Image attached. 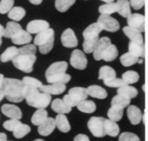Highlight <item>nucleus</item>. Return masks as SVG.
I'll return each instance as SVG.
<instances>
[{"label":"nucleus","mask_w":148,"mask_h":141,"mask_svg":"<svg viewBox=\"0 0 148 141\" xmlns=\"http://www.w3.org/2000/svg\"><path fill=\"white\" fill-rule=\"evenodd\" d=\"M6 99L14 103H19L25 100V89L22 81L15 78H5L2 88Z\"/></svg>","instance_id":"f257e3e1"},{"label":"nucleus","mask_w":148,"mask_h":141,"mask_svg":"<svg viewBox=\"0 0 148 141\" xmlns=\"http://www.w3.org/2000/svg\"><path fill=\"white\" fill-rule=\"evenodd\" d=\"M25 100L27 105L37 109H45L50 105L52 97L51 94L42 92L40 89L36 88H25Z\"/></svg>","instance_id":"f03ea898"},{"label":"nucleus","mask_w":148,"mask_h":141,"mask_svg":"<svg viewBox=\"0 0 148 141\" xmlns=\"http://www.w3.org/2000/svg\"><path fill=\"white\" fill-rule=\"evenodd\" d=\"M88 96L87 89L82 87H75L69 90V94L64 96L63 100L66 105L71 108L77 106L81 101L86 100Z\"/></svg>","instance_id":"7ed1b4c3"},{"label":"nucleus","mask_w":148,"mask_h":141,"mask_svg":"<svg viewBox=\"0 0 148 141\" xmlns=\"http://www.w3.org/2000/svg\"><path fill=\"white\" fill-rule=\"evenodd\" d=\"M36 59V55H18L12 61L17 69L25 73H31L33 70Z\"/></svg>","instance_id":"20e7f679"},{"label":"nucleus","mask_w":148,"mask_h":141,"mask_svg":"<svg viewBox=\"0 0 148 141\" xmlns=\"http://www.w3.org/2000/svg\"><path fill=\"white\" fill-rule=\"evenodd\" d=\"M105 118L92 117L87 122V127L92 135L97 138H102L106 135L105 132Z\"/></svg>","instance_id":"39448f33"},{"label":"nucleus","mask_w":148,"mask_h":141,"mask_svg":"<svg viewBox=\"0 0 148 141\" xmlns=\"http://www.w3.org/2000/svg\"><path fill=\"white\" fill-rule=\"evenodd\" d=\"M97 23L99 24L103 30H105L107 32H115L119 29V21L110 15H101L97 20Z\"/></svg>","instance_id":"423d86ee"},{"label":"nucleus","mask_w":148,"mask_h":141,"mask_svg":"<svg viewBox=\"0 0 148 141\" xmlns=\"http://www.w3.org/2000/svg\"><path fill=\"white\" fill-rule=\"evenodd\" d=\"M69 62L74 68L78 70H84L87 66V59L80 49H75L72 52Z\"/></svg>","instance_id":"0eeeda50"},{"label":"nucleus","mask_w":148,"mask_h":141,"mask_svg":"<svg viewBox=\"0 0 148 141\" xmlns=\"http://www.w3.org/2000/svg\"><path fill=\"white\" fill-rule=\"evenodd\" d=\"M128 26L140 32L145 31V16L140 14H131L127 18Z\"/></svg>","instance_id":"6e6552de"},{"label":"nucleus","mask_w":148,"mask_h":141,"mask_svg":"<svg viewBox=\"0 0 148 141\" xmlns=\"http://www.w3.org/2000/svg\"><path fill=\"white\" fill-rule=\"evenodd\" d=\"M49 28V24L43 20H34L26 26V31L31 34H38Z\"/></svg>","instance_id":"1a4fd4ad"},{"label":"nucleus","mask_w":148,"mask_h":141,"mask_svg":"<svg viewBox=\"0 0 148 141\" xmlns=\"http://www.w3.org/2000/svg\"><path fill=\"white\" fill-rule=\"evenodd\" d=\"M61 42L62 44L66 48H75L78 45V39L74 31L70 28L64 31L61 35Z\"/></svg>","instance_id":"9d476101"},{"label":"nucleus","mask_w":148,"mask_h":141,"mask_svg":"<svg viewBox=\"0 0 148 141\" xmlns=\"http://www.w3.org/2000/svg\"><path fill=\"white\" fill-rule=\"evenodd\" d=\"M1 111L4 116H6L7 118H10V119L21 120L22 118L21 110L15 105L5 104L1 107Z\"/></svg>","instance_id":"9b49d317"},{"label":"nucleus","mask_w":148,"mask_h":141,"mask_svg":"<svg viewBox=\"0 0 148 141\" xmlns=\"http://www.w3.org/2000/svg\"><path fill=\"white\" fill-rule=\"evenodd\" d=\"M68 68V64L65 61H58L53 63L46 70V77L61 73H65Z\"/></svg>","instance_id":"f8f14e48"},{"label":"nucleus","mask_w":148,"mask_h":141,"mask_svg":"<svg viewBox=\"0 0 148 141\" xmlns=\"http://www.w3.org/2000/svg\"><path fill=\"white\" fill-rule=\"evenodd\" d=\"M56 128L55 119L53 118H48L45 122L38 126V133L42 136H48L50 135Z\"/></svg>","instance_id":"ddd939ff"},{"label":"nucleus","mask_w":148,"mask_h":141,"mask_svg":"<svg viewBox=\"0 0 148 141\" xmlns=\"http://www.w3.org/2000/svg\"><path fill=\"white\" fill-rule=\"evenodd\" d=\"M111 44V41L108 37H103L102 38L99 39L97 47L95 48L93 52V57L96 60H101L102 59V55L104 50Z\"/></svg>","instance_id":"4468645a"},{"label":"nucleus","mask_w":148,"mask_h":141,"mask_svg":"<svg viewBox=\"0 0 148 141\" xmlns=\"http://www.w3.org/2000/svg\"><path fill=\"white\" fill-rule=\"evenodd\" d=\"M66 89V86L64 83H50L47 85H42L41 88L42 92H45L47 94H61L64 93Z\"/></svg>","instance_id":"2eb2a0df"},{"label":"nucleus","mask_w":148,"mask_h":141,"mask_svg":"<svg viewBox=\"0 0 148 141\" xmlns=\"http://www.w3.org/2000/svg\"><path fill=\"white\" fill-rule=\"evenodd\" d=\"M54 37V31L52 28H48L45 31L36 34L35 37L34 44L36 46H42L47 43L50 39Z\"/></svg>","instance_id":"dca6fc26"},{"label":"nucleus","mask_w":148,"mask_h":141,"mask_svg":"<svg viewBox=\"0 0 148 141\" xmlns=\"http://www.w3.org/2000/svg\"><path fill=\"white\" fill-rule=\"evenodd\" d=\"M102 31H103L102 27L99 26V24L97 22L92 23L84 30L83 37H84V39L97 38V37H99V34Z\"/></svg>","instance_id":"f3484780"},{"label":"nucleus","mask_w":148,"mask_h":141,"mask_svg":"<svg viewBox=\"0 0 148 141\" xmlns=\"http://www.w3.org/2000/svg\"><path fill=\"white\" fill-rule=\"evenodd\" d=\"M127 116L132 125H137L142 119L140 110L136 106H130L127 109Z\"/></svg>","instance_id":"a211bd4d"},{"label":"nucleus","mask_w":148,"mask_h":141,"mask_svg":"<svg viewBox=\"0 0 148 141\" xmlns=\"http://www.w3.org/2000/svg\"><path fill=\"white\" fill-rule=\"evenodd\" d=\"M32 40V37L31 33H29L27 31L21 30L19 33H17L14 37L11 38L13 44L17 45H25L29 44Z\"/></svg>","instance_id":"6ab92c4d"},{"label":"nucleus","mask_w":148,"mask_h":141,"mask_svg":"<svg viewBox=\"0 0 148 141\" xmlns=\"http://www.w3.org/2000/svg\"><path fill=\"white\" fill-rule=\"evenodd\" d=\"M51 106L53 111H55L58 114H67V113H69L72 110L71 107L66 105L64 100H60V99H55L52 102Z\"/></svg>","instance_id":"aec40b11"},{"label":"nucleus","mask_w":148,"mask_h":141,"mask_svg":"<svg viewBox=\"0 0 148 141\" xmlns=\"http://www.w3.org/2000/svg\"><path fill=\"white\" fill-rule=\"evenodd\" d=\"M86 89H87L88 95H90L93 98L103 100V99H106L108 96L107 91L98 85H91V86H89Z\"/></svg>","instance_id":"412c9836"},{"label":"nucleus","mask_w":148,"mask_h":141,"mask_svg":"<svg viewBox=\"0 0 148 141\" xmlns=\"http://www.w3.org/2000/svg\"><path fill=\"white\" fill-rule=\"evenodd\" d=\"M123 32L129 37V39L131 42H135V43H138V44H143V37L141 35V32H138L135 29L130 28L128 26L123 28Z\"/></svg>","instance_id":"4be33fe9"},{"label":"nucleus","mask_w":148,"mask_h":141,"mask_svg":"<svg viewBox=\"0 0 148 141\" xmlns=\"http://www.w3.org/2000/svg\"><path fill=\"white\" fill-rule=\"evenodd\" d=\"M55 122H56V127L62 133H69L71 129L70 124L65 114H58L55 118Z\"/></svg>","instance_id":"5701e85b"},{"label":"nucleus","mask_w":148,"mask_h":141,"mask_svg":"<svg viewBox=\"0 0 148 141\" xmlns=\"http://www.w3.org/2000/svg\"><path fill=\"white\" fill-rule=\"evenodd\" d=\"M118 13L124 18H128L131 15L130 3L129 0H118L116 2Z\"/></svg>","instance_id":"b1692460"},{"label":"nucleus","mask_w":148,"mask_h":141,"mask_svg":"<svg viewBox=\"0 0 148 141\" xmlns=\"http://www.w3.org/2000/svg\"><path fill=\"white\" fill-rule=\"evenodd\" d=\"M21 30H23L21 26L16 21H10L6 25L4 37L7 38H12L17 33H19Z\"/></svg>","instance_id":"393cba45"},{"label":"nucleus","mask_w":148,"mask_h":141,"mask_svg":"<svg viewBox=\"0 0 148 141\" xmlns=\"http://www.w3.org/2000/svg\"><path fill=\"white\" fill-rule=\"evenodd\" d=\"M119 127L116 122H114L110 119L105 120V132L106 135H109L111 137H116L119 133Z\"/></svg>","instance_id":"a878e982"},{"label":"nucleus","mask_w":148,"mask_h":141,"mask_svg":"<svg viewBox=\"0 0 148 141\" xmlns=\"http://www.w3.org/2000/svg\"><path fill=\"white\" fill-rule=\"evenodd\" d=\"M47 118H48V115H47V111L45 109H38L36 111H35L34 114L32 117V122L33 125L40 126Z\"/></svg>","instance_id":"bb28decb"},{"label":"nucleus","mask_w":148,"mask_h":141,"mask_svg":"<svg viewBox=\"0 0 148 141\" xmlns=\"http://www.w3.org/2000/svg\"><path fill=\"white\" fill-rule=\"evenodd\" d=\"M19 55V48L14 46H11L6 48V50L1 55L0 60L3 63L10 61L14 59L17 55Z\"/></svg>","instance_id":"cd10ccee"},{"label":"nucleus","mask_w":148,"mask_h":141,"mask_svg":"<svg viewBox=\"0 0 148 141\" xmlns=\"http://www.w3.org/2000/svg\"><path fill=\"white\" fill-rule=\"evenodd\" d=\"M118 94L123 95L128 99H133L136 98L138 94V91L135 87H132L130 85H125L118 88Z\"/></svg>","instance_id":"c85d7f7f"},{"label":"nucleus","mask_w":148,"mask_h":141,"mask_svg":"<svg viewBox=\"0 0 148 141\" xmlns=\"http://www.w3.org/2000/svg\"><path fill=\"white\" fill-rule=\"evenodd\" d=\"M118 55H119V51H118L116 46L111 44L104 50L103 55H102V59L105 60V61H108V62L113 61L118 57Z\"/></svg>","instance_id":"c756f323"},{"label":"nucleus","mask_w":148,"mask_h":141,"mask_svg":"<svg viewBox=\"0 0 148 141\" xmlns=\"http://www.w3.org/2000/svg\"><path fill=\"white\" fill-rule=\"evenodd\" d=\"M129 52L137 56L138 58H142L145 55V48L143 44H138L135 42H130Z\"/></svg>","instance_id":"7c9ffc66"},{"label":"nucleus","mask_w":148,"mask_h":141,"mask_svg":"<svg viewBox=\"0 0 148 141\" xmlns=\"http://www.w3.org/2000/svg\"><path fill=\"white\" fill-rule=\"evenodd\" d=\"M116 77V71L108 66H103L99 70V79L103 81H107Z\"/></svg>","instance_id":"2f4dec72"},{"label":"nucleus","mask_w":148,"mask_h":141,"mask_svg":"<svg viewBox=\"0 0 148 141\" xmlns=\"http://www.w3.org/2000/svg\"><path fill=\"white\" fill-rule=\"evenodd\" d=\"M130 99H128L120 94L115 95L111 101L112 106H115L120 109H125V107L130 106Z\"/></svg>","instance_id":"473e14b6"},{"label":"nucleus","mask_w":148,"mask_h":141,"mask_svg":"<svg viewBox=\"0 0 148 141\" xmlns=\"http://www.w3.org/2000/svg\"><path fill=\"white\" fill-rule=\"evenodd\" d=\"M78 110L83 112V113H87V114H90V113H93L96 109H97V106L96 104L92 101V100H85L83 101H81L80 104L77 106Z\"/></svg>","instance_id":"72a5a7b5"},{"label":"nucleus","mask_w":148,"mask_h":141,"mask_svg":"<svg viewBox=\"0 0 148 141\" xmlns=\"http://www.w3.org/2000/svg\"><path fill=\"white\" fill-rule=\"evenodd\" d=\"M47 82L48 83H67L70 80V76L65 73H61V74H58L54 76H51L48 77H46Z\"/></svg>","instance_id":"f704fd0d"},{"label":"nucleus","mask_w":148,"mask_h":141,"mask_svg":"<svg viewBox=\"0 0 148 141\" xmlns=\"http://www.w3.org/2000/svg\"><path fill=\"white\" fill-rule=\"evenodd\" d=\"M25 15V10L22 7H14L8 13V17L14 21H21Z\"/></svg>","instance_id":"c9c22d12"},{"label":"nucleus","mask_w":148,"mask_h":141,"mask_svg":"<svg viewBox=\"0 0 148 141\" xmlns=\"http://www.w3.org/2000/svg\"><path fill=\"white\" fill-rule=\"evenodd\" d=\"M140 58H138L137 56L134 55L133 54L127 52L125 54H124L123 55H121L120 57V62L124 66H133L135 64H136L137 62H139Z\"/></svg>","instance_id":"e433bc0d"},{"label":"nucleus","mask_w":148,"mask_h":141,"mask_svg":"<svg viewBox=\"0 0 148 141\" xmlns=\"http://www.w3.org/2000/svg\"><path fill=\"white\" fill-rule=\"evenodd\" d=\"M123 110L124 109H120L115 106H111L108 111V117L110 120L117 122L120 121L121 118H123V115H124Z\"/></svg>","instance_id":"4c0bfd02"},{"label":"nucleus","mask_w":148,"mask_h":141,"mask_svg":"<svg viewBox=\"0 0 148 141\" xmlns=\"http://www.w3.org/2000/svg\"><path fill=\"white\" fill-rule=\"evenodd\" d=\"M22 82L25 85V88H36L41 89L42 86L43 85L39 80L36 79L32 77H25L22 79Z\"/></svg>","instance_id":"58836bf2"},{"label":"nucleus","mask_w":148,"mask_h":141,"mask_svg":"<svg viewBox=\"0 0 148 141\" xmlns=\"http://www.w3.org/2000/svg\"><path fill=\"white\" fill-rule=\"evenodd\" d=\"M139 78H140L139 74L135 70H128L123 73L122 75V79L127 85L136 83L139 81Z\"/></svg>","instance_id":"ea45409f"},{"label":"nucleus","mask_w":148,"mask_h":141,"mask_svg":"<svg viewBox=\"0 0 148 141\" xmlns=\"http://www.w3.org/2000/svg\"><path fill=\"white\" fill-rule=\"evenodd\" d=\"M99 37L97 38H91V39H85L83 43V49L85 53L91 54L93 53L95 48L97 47V44L99 41Z\"/></svg>","instance_id":"a19ab883"},{"label":"nucleus","mask_w":148,"mask_h":141,"mask_svg":"<svg viewBox=\"0 0 148 141\" xmlns=\"http://www.w3.org/2000/svg\"><path fill=\"white\" fill-rule=\"evenodd\" d=\"M30 132H31L30 126L24 124V123H21L18 126V128L13 132V135L16 139H22L25 135H27Z\"/></svg>","instance_id":"79ce46f5"},{"label":"nucleus","mask_w":148,"mask_h":141,"mask_svg":"<svg viewBox=\"0 0 148 141\" xmlns=\"http://www.w3.org/2000/svg\"><path fill=\"white\" fill-rule=\"evenodd\" d=\"M98 11L100 12L101 15H110L115 12L118 11L117 9V4L116 3H105L99 7Z\"/></svg>","instance_id":"37998d69"},{"label":"nucleus","mask_w":148,"mask_h":141,"mask_svg":"<svg viewBox=\"0 0 148 141\" xmlns=\"http://www.w3.org/2000/svg\"><path fill=\"white\" fill-rule=\"evenodd\" d=\"M75 3V0H55V7L59 12H65Z\"/></svg>","instance_id":"c03bdc74"},{"label":"nucleus","mask_w":148,"mask_h":141,"mask_svg":"<svg viewBox=\"0 0 148 141\" xmlns=\"http://www.w3.org/2000/svg\"><path fill=\"white\" fill-rule=\"evenodd\" d=\"M14 0H1L0 1V14H7L14 8Z\"/></svg>","instance_id":"a18cd8bd"},{"label":"nucleus","mask_w":148,"mask_h":141,"mask_svg":"<svg viewBox=\"0 0 148 141\" xmlns=\"http://www.w3.org/2000/svg\"><path fill=\"white\" fill-rule=\"evenodd\" d=\"M21 122H20V120H17V119H10V120H7L3 122V127L8 131H10V132H14V130L18 128V126L21 124Z\"/></svg>","instance_id":"49530a36"},{"label":"nucleus","mask_w":148,"mask_h":141,"mask_svg":"<svg viewBox=\"0 0 148 141\" xmlns=\"http://www.w3.org/2000/svg\"><path fill=\"white\" fill-rule=\"evenodd\" d=\"M104 84L108 87H110V88H120L122 86H125L127 85L125 82L123 81L122 78H117V77H114L112 79H109V80H107V81H103Z\"/></svg>","instance_id":"de8ad7c7"},{"label":"nucleus","mask_w":148,"mask_h":141,"mask_svg":"<svg viewBox=\"0 0 148 141\" xmlns=\"http://www.w3.org/2000/svg\"><path fill=\"white\" fill-rule=\"evenodd\" d=\"M36 48L35 44H25L19 48V55H36Z\"/></svg>","instance_id":"09e8293b"},{"label":"nucleus","mask_w":148,"mask_h":141,"mask_svg":"<svg viewBox=\"0 0 148 141\" xmlns=\"http://www.w3.org/2000/svg\"><path fill=\"white\" fill-rule=\"evenodd\" d=\"M119 141H140V139L136 134L133 133L125 132L119 135Z\"/></svg>","instance_id":"8fccbe9b"},{"label":"nucleus","mask_w":148,"mask_h":141,"mask_svg":"<svg viewBox=\"0 0 148 141\" xmlns=\"http://www.w3.org/2000/svg\"><path fill=\"white\" fill-rule=\"evenodd\" d=\"M53 44H54V37H53L52 39H50L47 43H46L45 44L42 45V46H39V51L41 54L42 55H47L48 54L52 48L53 47Z\"/></svg>","instance_id":"3c124183"},{"label":"nucleus","mask_w":148,"mask_h":141,"mask_svg":"<svg viewBox=\"0 0 148 141\" xmlns=\"http://www.w3.org/2000/svg\"><path fill=\"white\" fill-rule=\"evenodd\" d=\"M130 3L134 10H138L145 5V0H130Z\"/></svg>","instance_id":"603ef678"},{"label":"nucleus","mask_w":148,"mask_h":141,"mask_svg":"<svg viewBox=\"0 0 148 141\" xmlns=\"http://www.w3.org/2000/svg\"><path fill=\"white\" fill-rule=\"evenodd\" d=\"M74 141H90V140L87 135L80 133L74 138Z\"/></svg>","instance_id":"864d4df0"},{"label":"nucleus","mask_w":148,"mask_h":141,"mask_svg":"<svg viewBox=\"0 0 148 141\" xmlns=\"http://www.w3.org/2000/svg\"><path fill=\"white\" fill-rule=\"evenodd\" d=\"M4 79H5L4 76H3V74H1V73H0V89H2V88H3V82H4Z\"/></svg>","instance_id":"5fc2aeb1"},{"label":"nucleus","mask_w":148,"mask_h":141,"mask_svg":"<svg viewBox=\"0 0 148 141\" xmlns=\"http://www.w3.org/2000/svg\"><path fill=\"white\" fill-rule=\"evenodd\" d=\"M4 33H5V28L0 24V38L2 37H4Z\"/></svg>","instance_id":"6e6d98bb"},{"label":"nucleus","mask_w":148,"mask_h":141,"mask_svg":"<svg viewBox=\"0 0 148 141\" xmlns=\"http://www.w3.org/2000/svg\"><path fill=\"white\" fill-rule=\"evenodd\" d=\"M7 140V135L4 133H0V141Z\"/></svg>","instance_id":"4d7b16f0"},{"label":"nucleus","mask_w":148,"mask_h":141,"mask_svg":"<svg viewBox=\"0 0 148 141\" xmlns=\"http://www.w3.org/2000/svg\"><path fill=\"white\" fill-rule=\"evenodd\" d=\"M29 1L31 3L35 4V5H38L40 3H42V0H29Z\"/></svg>","instance_id":"13d9d810"},{"label":"nucleus","mask_w":148,"mask_h":141,"mask_svg":"<svg viewBox=\"0 0 148 141\" xmlns=\"http://www.w3.org/2000/svg\"><path fill=\"white\" fill-rule=\"evenodd\" d=\"M5 97V94L3 89H0V102L3 100V98Z\"/></svg>","instance_id":"bf43d9fd"},{"label":"nucleus","mask_w":148,"mask_h":141,"mask_svg":"<svg viewBox=\"0 0 148 141\" xmlns=\"http://www.w3.org/2000/svg\"><path fill=\"white\" fill-rule=\"evenodd\" d=\"M103 1L104 3H114V0H101Z\"/></svg>","instance_id":"052dcab7"},{"label":"nucleus","mask_w":148,"mask_h":141,"mask_svg":"<svg viewBox=\"0 0 148 141\" xmlns=\"http://www.w3.org/2000/svg\"><path fill=\"white\" fill-rule=\"evenodd\" d=\"M34 141H44L43 140H41V139H37V140H35Z\"/></svg>","instance_id":"680f3d73"},{"label":"nucleus","mask_w":148,"mask_h":141,"mask_svg":"<svg viewBox=\"0 0 148 141\" xmlns=\"http://www.w3.org/2000/svg\"><path fill=\"white\" fill-rule=\"evenodd\" d=\"M1 44H2V39L0 38V46H1Z\"/></svg>","instance_id":"e2e57ef3"},{"label":"nucleus","mask_w":148,"mask_h":141,"mask_svg":"<svg viewBox=\"0 0 148 141\" xmlns=\"http://www.w3.org/2000/svg\"><path fill=\"white\" fill-rule=\"evenodd\" d=\"M6 141H9V140H6Z\"/></svg>","instance_id":"0e129e2a"}]
</instances>
